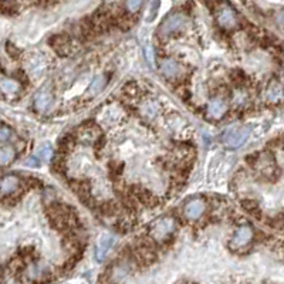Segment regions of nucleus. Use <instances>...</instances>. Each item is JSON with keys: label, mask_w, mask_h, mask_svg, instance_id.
I'll list each match as a JSON object with an SVG mask.
<instances>
[{"label": "nucleus", "mask_w": 284, "mask_h": 284, "mask_svg": "<svg viewBox=\"0 0 284 284\" xmlns=\"http://www.w3.org/2000/svg\"><path fill=\"white\" fill-rule=\"evenodd\" d=\"M248 128L243 127H238V128H230L229 131H226V134L223 135V142L225 145H228L229 148H239L242 147L249 138Z\"/></svg>", "instance_id": "1"}, {"label": "nucleus", "mask_w": 284, "mask_h": 284, "mask_svg": "<svg viewBox=\"0 0 284 284\" xmlns=\"http://www.w3.org/2000/svg\"><path fill=\"white\" fill-rule=\"evenodd\" d=\"M175 230V222L171 218H162V219L156 220L152 225L151 229V236L155 240H162L166 236H169Z\"/></svg>", "instance_id": "2"}, {"label": "nucleus", "mask_w": 284, "mask_h": 284, "mask_svg": "<svg viewBox=\"0 0 284 284\" xmlns=\"http://www.w3.org/2000/svg\"><path fill=\"white\" fill-rule=\"evenodd\" d=\"M252 239H253V230L250 226H240L236 232H235V235H233V238L230 240V248L232 249H242L245 248V246H248L249 243L252 242Z\"/></svg>", "instance_id": "3"}, {"label": "nucleus", "mask_w": 284, "mask_h": 284, "mask_svg": "<svg viewBox=\"0 0 284 284\" xmlns=\"http://www.w3.org/2000/svg\"><path fill=\"white\" fill-rule=\"evenodd\" d=\"M185 24V18L179 13H174L164 20V23L159 26V34H171L178 31Z\"/></svg>", "instance_id": "4"}, {"label": "nucleus", "mask_w": 284, "mask_h": 284, "mask_svg": "<svg viewBox=\"0 0 284 284\" xmlns=\"http://www.w3.org/2000/svg\"><path fill=\"white\" fill-rule=\"evenodd\" d=\"M114 242H115V239L112 235H108V233L101 235L100 239H98V243H97V252H95V256H97L98 262H102L107 257Z\"/></svg>", "instance_id": "5"}, {"label": "nucleus", "mask_w": 284, "mask_h": 284, "mask_svg": "<svg viewBox=\"0 0 284 284\" xmlns=\"http://www.w3.org/2000/svg\"><path fill=\"white\" fill-rule=\"evenodd\" d=\"M218 21H219V24L222 27H235V26H236V14H235V11L230 9L229 6H223V7L219 10Z\"/></svg>", "instance_id": "6"}, {"label": "nucleus", "mask_w": 284, "mask_h": 284, "mask_svg": "<svg viewBox=\"0 0 284 284\" xmlns=\"http://www.w3.org/2000/svg\"><path fill=\"white\" fill-rule=\"evenodd\" d=\"M226 110H228V105L222 98H212L208 104V114L209 117L215 119L222 118L226 114Z\"/></svg>", "instance_id": "7"}, {"label": "nucleus", "mask_w": 284, "mask_h": 284, "mask_svg": "<svg viewBox=\"0 0 284 284\" xmlns=\"http://www.w3.org/2000/svg\"><path fill=\"white\" fill-rule=\"evenodd\" d=\"M205 211V202L202 199H193L185 206V216L189 219H199Z\"/></svg>", "instance_id": "8"}, {"label": "nucleus", "mask_w": 284, "mask_h": 284, "mask_svg": "<svg viewBox=\"0 0 284 284\" xmlns=\"http://www.w3.org/2000/svg\"><path fill=\"white\" fill-rule=\"evenodd\" d=\"M51 104H53L51 92L47 91V90H41V91L37 92L36 97H34V105H36L37 110L44 112L51 107Z\"/></svg>", "instance_id": "9"}, {"label": "nucleus", "mask_w": 284, "mask_h": 284, "mask_svg": "<svg viewBox=\"0 0 284 284\" xmlns=\"http://www.w3.org/2000/svg\"><path fill=\"white\" fill-rule=\"evenodd\" d=\"M18 181L17 176L14 175H6L0 179V192L1 193H11L14 192L18 188Z\"/></svg>", "instance_id": "10"}, {"label": "nucleus", "mask_w": 284, "mask_h": 284, "mask_svg": "<svg viewBox=\"0 0 284 284\" xmlns=\"http://www.w3.org/2000/svg\"><path fill=\"white\" fill-rule=\"evenodd\" d=\"M20 90V85L16 80H11L7 77H0V91L6 95H13Z\"/></svg>", "instance_id": "11"}, {"label": "nucleus", "mask_w": 284, "mask_h": 284, "mask_svg": "<svg viewBox=\"0 0 284 284\" xmlns=\"http://www.w3.org/2000/svg\"><path fill=\"white\" fill-rule=\"evenodd\" d=\"M50 44H51V47L54 48L57 53L64 54V51H65L64 48H67L68 38H67V36H63V34H60V36H54V37H51Z\"/></svg>", "instance_id": "12"}, {"label": "nucleus", "mask_w": 284, "mask_h": 284, "mask_svg": "<svg viewBox=\"0 0 284 284\" xmlns=\"http://www.w3.org/2000/svg\"><path fill=\"white\" fill-rule=\"evenodd\" d=\"M162 73L169 78H174L179 73V65L176 64L174 60H165L162 63Z\"/></svg>", "instance_id": "13"}, {"label": "nucleus", "mask_w": 284, "mask_h": 284, "mask_svg": "<svg viewBox=\"0 0 284 284\" xmlns=\"http://www.w3.org/2000/svg\"><path fill=\"white\" fill-rule=\"evenodd\" d=\"M13 159H14V151H13V148H0V166L9 165Z\"/></svg>", "instance_id": "14"}, {"label": "nucleus", "mask_w": 284, "mask_h": 284, "mask_svg": "<svg viewBox=\"0 0 284 284\" xmlns=\"http://www.w3.org/2000/svg\"><path fill=\"white\" fill-rule=\"evenodd\" d=\"M107 83V78H105V75H98L97 78H94V81H92L91 87H90V92H91L92 95H95V94H98V92L104 88V85Z\"/></svg>", "instance_id": "15"}, {"label": "nucleus", "mask_w": 284, "mask_h": 284, "mask_svg": "<svg viewBox=\"0 0 284 284\" xmlns=\"http://www.w3.org/2000/svg\"><path fill=\"white\" fill-rule=\"evenodd\" d=\"M74 147V138L67 135L64 137L61 141H60V149L61 151H71Z\"/></svg>", "instance_id": "16"}, {"label": "nucleus", "mask_w": 284, "mask_h": 284, "mask_svg": "<svg viewBox=\"0 0 284 284\" xmlns=\"http://www.w3.org/2000/svg\"><path fill=\"white\" fill-rule=\"evenodd\" d=\"M243 208L249 212V213H252V215H255V213H259V205H257L255 201H243Z\"/></svg>", "instance_id": "17"}, {"label": "nucleus", "mask_w": 284, "mask_h": 284, "mask_svg": "<svg viewBox=\"0 0 284 284\" xmlns=\"http://www.w3.org/2000/svg\"><path fill=\"white\" fill-rule=\"evenodd\" d=\"M51 155H53V151H51V148L48 147H44L40 149V152H38V156L43 159V161H47V159H50L51 158Z\"/></svg>", "instance_id": "18"}, {"label": "nucleus", "mask_w": 284, "mask_h": 284, "mask_svg": "<svg viewBox=\"0 0 284 284\" xmlns=\"http://www.w3.org/2000/svg\"><path fill=\"white\" fill-rule=\"evenodd\" d=\"M10 137H11V131L6 127H1L0 128V142H6L9 141Z\"/></svg>", "instance_id": "19"}, {"label": "nucleus", "mask_w": 284, "mask_h": 284, "mask_svg": "<svg viewBox=\"0 0 284 284\" xmlns=\"http://www.w3.org/2000/svg\"><path fill=\"white\" fill-rule=\"evenodd\" d=\"M145 54H147V60L149 61V64L152 67H155V58H154V48L151 46H148L145 48Z\"/></svg>", "instance_id": "20"}, {"label": "nucleus", "mask_w": 284, "mask_h": 284, "mask_svg": "<svg viewBox=\"0 0 284 284\" xmlns=\"http://www.w3.org/2000/svg\"><path fill=\"white\" fill-rule=\"evenodd\" d=\"M141 6H142L141 1H127L125 3V7H128L129 11H137Z\"/></svg>", "instance_id": "21"}]
</instances>
